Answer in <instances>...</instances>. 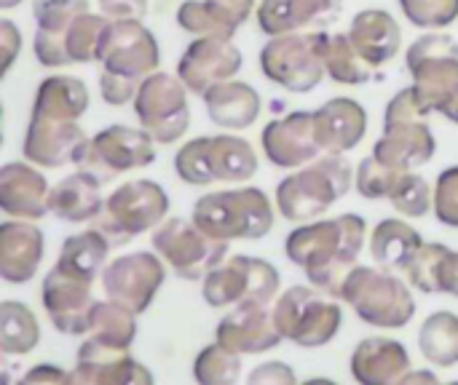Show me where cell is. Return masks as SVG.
<instances>
[{
  "mask_svg": "<svg viewBox=\"0 0 458 385\" xmlns=\"http://www.w3.org/2000/svg\"><path fill=\"white\" fill-rule=\"evenodd\" d=\"M365 217L341 214L319 222H301L284 244V252L293 265H298L309 284L325 295L338 297L344 279L357 265V257L365 244Z\"/></svg>",
  "mask_w": 458,
  "mask_h": 385,
  "instance_id": "6da1fadb",
  "label": "cell"
},
{
  "mask_svg": "<svg viewBox=\"0 0 458 385\" xmlns=\"http://www.w3.org/2000/svg\"><path fill=\"white\" fill-rule=\"evenodd\" d=\"M352 185V163L338 153H327L325 158L301 166V172L284 177L276 185V209L290 222H311L322 217L335 201L349 196Z\"/></svg>",
  "mask_w": 458,
  "mask_h": 385,
  "instance_id": "7a4b0ae2",
  "label": "cell"
},
{
  "mask_svg": "<svg viewBox=\"0 0 458 385\" xmlns=\"http://www.w3.org/2000/svg\"><path fill=\"white\" fill-rule=\"evenodd\" d=\"M191 220L217 241H260L274 228V206L260 188H231L201 196Z\"/></svg>",
  "mask_w": 458,
  "mask_h": 385,
  "instance_id": "3957f363",
  "label": "cell"
},
{
  "mask_svg": "<svg viewBox=\"0 0 458 385\" xmlns=\"http://www.w3.org/2000/svg\"><path fill=\"white\" fill-rule=\"evenodd\" d=\"M429 110L416 96V88L408 86L397 91L384 113V134L373 147V155H378L384 163L413 172L435 158L437 142L427 123Z\"/></svg>",
  "mask_w": 458,
  "mask_h": 385,
  "instance_id": "277c9868",
  "label": "cell"
},
{
  "mask_svg": "<svg viewBox=\"0 0 458 385\" xmlns=\"http://www.w3.org/2000/svg\"><path fill=\"white\" fill-rule=\"evenodd\" d=\"M338 297L349 303L365 324L381 330H403L416 316L413 292L386 268L354 265L344 279Z\"/></svg>",
  "mask_w": 458,
  "mask_h": 385,
  "instance_id": "5b68a950",
  "label": "cell"
},
{
  "mask_svg": "<svg viewBox=\"0 0 458 385\" xmlns=\"http://www.w3.org/2000/svg\"><path fill=\"white\" fill-rule=\"evenodd\" d=\"M174 172L182 182L207 188L212 182H247L258 174L252 145L236 134L196 137L174 155Z\"/></svg>",
  "mask_w": 458,
  "mask_h": 385,
  "instance_id": "8992f818",
  "label": "cell"
},
{
  "mask_svg": "<svg viewBox=\"0 0 458 385\" xmlns=\"http://www.w3.org/2000/svg\"><path fill=\"white\" fill-rule=\"evenodd\" d=\"M169 214V196L153 180H131L118 185L107 201L102 214L94 220L97 228L107 236L113 247H123L137 236L158 228Z\"/></svg>",
  "mask_w": 458,
  "mask_h": 385,
  "instance_id": "52a82bcc",
  "label": "cell"
},
{
  "mask_svg": "<svg viewBox=\"0 0 458 385\" xmlns=\"http://www.w3.org/2000/svg\"><path fill=\"white\" fill-rule=\"evenodd\" d=\"M274 319L284 340L295 343L298 348H322L333 343L344 327L341 305L327 300L314 284H298L282 292L274 303Z\"/></svg>",
  "mask_w": 458,
  "mask_h": 385,
  "instance_id": "ba28073f",
  "label": "cell"
},
{
  "mask_svg": "<svg viewBox=\"0 0 458 385\" xmlns=\"http://www.w3.org/2000/svg\"><path fill=\"white\" fill-rule=\"evenodd\" d=\"M279 284L282 276L268 260L233 255L204 276L201 295L209 308H231L242 303L271 305V300L279 295Z\"/></svg>",
  "mask_w": 458,
  "mask_h": 385,
  "instance_id": "9c48e42d",
  "label": "cell"
},
{
  "mask_svg": "<svg viewBox=\"0 0 458 385\" xmlns=\"http://www.w3.org/2000/svg\"><path fill=\"white\" fill-rule=\"evenodd\" d=\"M405 64L413 88L429 113H443L458 91V40L443 32H427L408 48Z\"/></svg>",
  "mask_w": 458,
  "mask_h": 385,
  "instance_id": "30bf717a",
  "label": "cell"
},
{
  "mask_svg": "<svg viewBox=\"0 0 458 385\" xmlns=\"http://www.w3.org/2000/svg\"><path fill=\"white\" fill-rule=\"evenodd\" d=\"M319 43L322 32H290L271 38L260 51L263 75L293 94L314 91L327 75Z\"/></svg>",
  "mask_w": 458,
  "mask_h": 385,
  "instance_id": "8fae6325",
  "label": "cell"
},
{
  "mask_svg": "<svg viewBox=\"0 0 458 385\" xmlns=\"http://www.w3.org/2000/svg\"><path fill=\"white\" fill-rule=\"evenodd\" d=\"M153 249L182 279L199 281L228 257V241L207 236L193 220H164L153 233Z\"/></svg>",
  "mask_w": 458,
  "mask_h": 385,
  "instance_id": "7c38bea8",
  "label": "cell"
},
{
  "mask_svg": "<svg viewBox=\"0 0 458 385\" xmlns=\"http://www.w3.org/2000/svg\"><path fill=\"white\" fill-rule=\"evenodd\" d=\"M134 113L140 126L158 145H172L188 131L191 123L188 86L180 80V75L156 70L140 83V91L134 96Z\"/></svg>",
  "mask_w": 458,
  "mask_h": 385,
  "instance_id": "4fadbf2b",
  "label": "cell"
},
{
  "mask_svg": "<svg viewBox=\"0 0 458 385\" xmlns=\"http://www.w3.org/2000/svg\"><path fill=\"white\" fill-rule=\"evenodd\" d=\"M156 139L145 129L131 126H107L91 137V145L78 163V169L94 174L102 185L115 180L123 172L145 169L156 161Z\"/></svg>",
  "mask_w": 458,
  "mask_h": 385,
  "instance_id": "5bb4252c",
  "label": "cell"
},
{
  "mask_svg": "<svg viewBox=\"0 0 458 385\" xmlns=\"http://www.w3.org/2000/svg\"><path fill=\"white\" fill-rule=\"evenodd\" d=\"M107 27H110V19L105 13L83 11L62 32H40V29H35V40H32L35 59L43 67L99 62Z\"/></svg>",
  "mask_w": 458,
  "mask_h": 385,
  "instance_id": "9a60e30c",
  "label": "cell"
},
{
  "mask_svg": "<svg viewBox=\"0 0 458 385\" xmlns=\"http://www.w3.org/2000/svg\"><path fill=\"white\" fill-rule=\"evenodd\" d=\"M164 257L156 252H131L123 257H115L105 271H102V287L105 295L121 305H126L129 311H134L137 316L145 314L164 279H166V268L161 263Z\"/></svg>",
  "mask_w": 458,
  "mask_h": 385,
  "instance_id": "2e32d148",
  "label": "cell"
},
{
  "mask_svg": "<svg viewBox=\"0 0 458 385\" xmlns=\"http://www.w3.org/2000/svg\"><path fill=\"white\" fill-rule=\"evenodd\" d=\"M99 64L105 72L123 75V78L142 83L150 72L158 70L161 48H158L156 35L140 19H126V21L110 19Z\"/></svg>",
  "mask_w": 458,
  "mask_h": 385,
  "instance_id": "e0dca14e",
  "label": "cell"
},
{
  "mask_svg": "<svg viewBox=\"0 0 458 385\" xmlns=\"http://www.w3.org/2000/svg\"><path fill=\"white\" fill-rule=\"evenodd\" d=\"M244 56L231 38L201 35L196 38L177 62V75L191 94L204 96L212 86L236 78Z\"/></svg>",
  "mask_w": 458,
  "mask_h": 385,
  "instance_id": "ac0fdd59",
  "label": "cell"
},
{
  "mask_svg": "<svg viewBox=\"0 0 458 385\" xmlns=\"http://www.w3.org/2000/svg\"><path fill=\"white\" fill-rule=\"evenodd\" d=\"M91 139L78 126V121H51V118H35L30 115L27 134L21 153L30 163L59 169V166H78L89 150Z\"/></svg>",
  "mask_w": 458,
  "mask_h": 385,
  "instance_id": "d6986e66",
  "label": "cell"
},
{
  "mask_svg": "<svg viewBox=\"0 0 458 385\" xmlns=\"http://www.w3.org/2000/svg\"><path fill=\"white\" fill-rule=\"evenodd\" d=\"M40 300H43L46 316L56 332L70 335V338L89 335L91 308L97 303L91 297V281L75 279L54 265L43 279Z\"/></svg>",
  "mask_w": 458,
  "mask_h": 385,
  "instance_id": "ffe728a7",
  "label": "cell"
},
{
  "mask_svg": "<svg viewBox=\"0 0 458 385\" xmlns=\"http://www.w3.org/2000/svg\"><path fill=\"white\" fill-rule=\"evenodd\" d=\"M215 340L239 356H255L276 348L284 340V335L276 327L274 308L268 311V305L260 303H242L220 319Z\"/></svg>",
  "mask_w": 458,
  "mask_h": 385,
  "instance_id": "44dd1931",
  "label": "cell"
},
{
  "mask_svg": "<svg viewBox=\"0 0 458 385\" xmlns=\"http://www.w3.org/2000/svg\"><path fill=\"white\" fill-rule=\"evenodd\" d=\"M72 381V385H150L153 375L126 348L86 338L75 356Z\"/></svg>",
  "mask_w": 458,
  "mask_h": 385,
  "instance_id": "7402d4cb",
  "label": "cell"
},
{
  "mask_svg": "<svg viewBox=\"0 0 458 385\" xmlns=\"http://www.w3.org/2000/svg\"><path fill=\"white\" fill-rule=\"evenodd\" d=\"M263 153L266 158L279 169H301L319 155L317 129H314V113L295 110L284 118H274L263 129Z\"/></svg>",
  "mask_w": 458,
  "mask_h": 385,
  "instance_id": "603a6c76",
  "label": "cell"
},
{
  "mask_svg": "<svg viewBox=\"0 0 458 385\" xmlns=\"http://www.w3.org/2000/svg\"><path fill=\"white\" fill-rule=\"evenodd\" d=\"M43 252V230L32 222L11 217L0 225V279L5 284H27L35 279Z\"/></svg>",
  "mask_w": 458,
  "mask_h": 385,
  "instance_id": "cb8c5ba5",
  "label": "cell"
},
{
  "mask_svg": "<svg viewBox=\"0 0 458 385\" xmlns=\"http://www.w3.org/2000/svg\"><path fill=\"white\" fill-rule=\"evenodd\" d=\"M48 180L30 163L11 161L0 169V209L16 220H40L48 214Z\"/></svg>",
  "mask_w": 458,
  "mask_h": 385,
  "instance_id": "d4e9b609",
  "label": "cell"
},
{
  "mask_svg": "<svg viewBox=\"0 0 458 385\" xmlns=\"http://www.w3.org/2000/svg\"><path fill=\"white\" fill-rule=\"evenodd\" d=\"M314 129L317 142L327 153H349L354 150L368 134V113L357 99L335 96L314 110Z\"/></svg>",
  "mask_w": 458,
  "mask_h": 385,
  "instance_id": "484cf974",
  "label": "cell"
},
{
  "mask_svg": "<svg viewBox=\"0 0 458 385\" xmlns=\"http://www.w3.org/2000/svg\"><path fill=\"white\" fill-rule=\"evenodd\" d=\"M341 13V0H260L258 27L268 38L327 27Z\"/></svg>",
  "mask_w": 458,
  "mask_h": 385,
  "instance_id": "4316f807",
  "label": "cell"
},
{
  "mask_svg": "<svg viewBox=\"0 0 458 385\" xmlns=\"http://www.w3.org/2000/svg\"><path fill=\"white\" fill-rule=\"evenodd\" d=\"M411 372V354L400 340L365 338L352 354V375L362 385H394Z\"/></svg>",
  "mask_w": 458,
  "mask_h": 385,
  "instance_id": "83f0119b",
  "label": "cell"
},
{
  "mask_svg": "<svg viewBox=\"0 0 458 385\" xmlns=\"http://www.w3.org/2000/svg\"><path fill=\"white\" fill-rule=\"evenodd\" d=\"M255 0H185L177 8V24L201 38H233L236 29L252 16Z\"/></svg>",
  "mask_w": 458,
  "mask_h": 385,
  "instance_id": "f1b7e54d",
  "label": "cell"
},
{
  "mask_svg": "<svg viewBox=\"0 0 458 385\" xmlns=\"http://www.w3.org/2000/svg\"><path fill=\"white\" fill-rule=\"evenodd\" d=\"M102 209H105L102 182L83 169L72 172L70 177L59 180L51 188L48 212L59 217L62 222H72V225L94 222L102 214Z\"/></svg>",
  "mask_w": 458,
  "mask_h": 385,
  "instance_id": "f546056e",
  "label": "cell"
},
{
  "mask_svg": "<svg viewBox=\"0 0 458 385\" xmlns=\"http://www.w3.org/2000/svg\"><path fill=\"white\" fill-rule=\"evenodd\" d=\"M349 38L370 67H381V64L392 62L403 46V29H400L397 19L381 8L360 11L352 19Z\"/></svg>",
  "mask_w": 458,
  "mask_h": 385,
  "instance_id": "4dcf8cb0",
  "label": "cell"
},
{
  "mask_svg": "<svg viewBox=\"0 0 458 385\" xmlns=\"http://www.w3.org/2000/svg\"><path fill=\"white\" fill-rule=\"evenodd\" d=\"M204 107H207L209 121L217 129L242 131V129H250L258 121L260 110H263V102H260V94L250 83L231 78V80H223V83L212 86L204 94Z\"/></svg>",
  "mask_w": 458,
  "mask_h": 385,
  "instance_id": "1f68e13d",
  "label": "cell"
},
{
  "mask_svg": "<svg viewBox=\"0 0 458 385\" xmlns=\"http://www.w3.org/2000/svg\"><path fill=\"white\" fill-rule=\"evenodd\" d=\"M89 110V88L81 78L72 75H51L40 80L32 102L35 118L51 121H78Z\"/></svg>",
  "mask_w": 458,
  "mask_h": 385,
  "instance_id": "d6a6232c",
  "label": "cell"
},
{
  "mask_svg": "<svg viewBox=\"0 0 458 385\" xmlns=\"http://www.w3.org/2000/svg\"><path fill=\"white\" fill-rule=\"evenodd\" d=\"M424 247L421 233L405 220H381L370 236V255L386 271H408L419 249Z\"/></svg>",
  "mask_w": 458,
  "mask_h": 385,
  "instance_id": "836d02e7",
  "label": "cell"
},
{
  "mask_svg": "<svg viewBox=\"0 0 458 385\" xmlns=\"http://www.w3.org/2000/svg\"><path fill=\"white\" fill-rule=\"evenodd\" d=\"M113 249V244L107 241V236L99 228L83 230V233H72L70 239H64V244L59 247V257H56V268L91 281L105 271L107 263V252Z\"/></svg>",
  "mask_w": 458,
  "mask_h": 385,
  "instance_id": "e575fe53",
  "label": "cell"
},
{
  "mask_svg": "<svg viewBox=\"0 0 458 385\" xmlns=\"http://www.w3.org/2000/svg\"><path fill=\"white\" fill-rule=\"evenodd\" d=\"M322 62L327 75L335 83L344 86H360L370 80V64L365 62V56L357 51V46L352 43L349 32H322Z\"/></svg>",
  "mask_w": 458,
  "mask_h": 385,
  "instance_id": "d590c367",
  "label": "cell"
},
{
  "mask_svg": "<svg viewBox=\"0 0 458 385\" xmlns=\"http://www.w3.org/2000/svg\"><path fill=\"white\" fill-rule=\"evenodd\" d=\"M421 356L435 367H456L458 364V316L451 311H437L427 316L419 330Z\"/></svg>",
  "mask_w": 458,
  "mask_h": 385,
  "instance_id": "8d00e7d4",
  "label": "cell"
},
{
  "mask_svg": "<svg viewBox=\"0 0 458 385\" xmlns=\"http://www.w3.org/2000/svg\"><path fill=\"white\" fill-rule=\"evenodd\" d=\"M89 338L113 346V348H131L137 338V314L129 311L126 305L115 300H102L94 303L91 308V324H89Z\"/></svg>",
  "mask_w": 458,
  "mask_h": 385,
  "instance_id": "74e56055",
  "label": "cell"
},
{
  "mask_svg": "<svg viewBox=\"0 0 458 385\" xmlns=\"http://www.w3.org/2000/svg\"><path fill=\"white\" fill-rule=\"evenodd\" d=\"M40 343V327L35 314L16 300L0 305V351L5 356H27Z\"/></svg>",
  "mask_w": 458,
  "mask_h": 385,
  "instance_id": "f35d334b",
  "label": "cell"
},
{
  "mask_svg": "<svg viewBox=\"0 0 458 385\" xmlns=\"http://www.w3.org/2000/svg\"><path fill=\"white\" fill-rule=\"evenodd\" d=\"M193 378L201 385H231L242 378V356L217 340L199 351L193 362Z\"/></svg>",
  "mask_w": 458,
  "mask_h": 385,
  "instance_id": "ab89813d",
  "label": "cell"
},
{
  "mask_svg": "<svg viewBox=\"0 0 458 385\" xmlns=\"http://www.w3.org/2000/svg\"><path fill=\"white\" fill-rule=\"evenodd\" d=\"M389 201L405 217H427L429 209H435V188H429V182L421 174L403 172Z\"/></svg>",
  "mask_w": 458,
  "mask_h": 385,
  "instance_id": "60d3db41",
  "label": "cell"
},
{
  "mask_svg": "<svg viewBox=\"0 0 458 385\" xmlns=\"http://www.w3.org/2000/svg\"><path fill=\"white\" fill-rule=\"evenodd\" d=\"M400 169L384 163L378 155H368L360 161L357 172H354V188L362 198L368 201H381V198H389L397 180H400Z\"/></svg>",
  "mask_w": 458,
  "mask_h": 385,
  "instance_id": "b9f144b4",
  "label": "cell"
},
{
  "mask_svg": "<svg viewBox=\"0 0 458 385\" xmlns=\"http://www.w3.org/2000/svg\"><path fill=\"white\" fill-rule=\"evenodd\" d=\"M451 247L445 244H424L413 263L408 265V281L424 295H440V276H443V260Z\"/></svg>",
  "mask_w": 458,
  "mask_h": 385,
  "instance_id": "7bdbcfd3",
  "label": "cell"
},
{
  "mask_svg": "<svg viewBox=\"0 0 458 385\" xmlns=\"http://www.w3.org/2000/svg\"><path fill=\"white\" fill-rule=\"evenodd\" d=\"M405 19L421 29H443L458 19V0H397Z\"/></svg>",
  "mask_w": 458,
  "mask_h": 385,
  "instance_id": "ee69618b",
  "label": "cell"
},
{
  "mask_svg": "<svg viewBox=\"0 0 458 385\" xmlns=\"http://www.w3.org/2000/svg\"><path fill=\"white\" fill-rule=\"evenodd\" d=\"M83 11H89V0H32V16L40 32H62Z\"/></svg>",
  "mask_w": 458,
  "mask_h": 385,
  "instance_id": "f6af8a7d",
  "label": "cell"
},
{
  "mask_svg": "<svg viewBox=\"0 0 458 385\" xmlns=\"http://www.w3.org/2000/svg\"><path fill=\"white\" fill-rule=\"evenodd\" d=\"M435 217L448 228H458V166L443 169L435 182Z\"/></svg>",
  "mask_w": 458,
  "mask_h": 385,
  "instance_id": "bcb514c9",
  "label": "cell"
},
{
  "mask_svg": "<svg viewBox=\"0 0 458 385\" xmlns=\"http://www.w3.org/2000/svg\"><path fill=\"white\" fill-rule=\"evenodd\" d=\"M140 91V83L131 80V78H123V75H113V72H105L99 75V94L107 105L113 107H123L129 102H134Z\"/></svg>",
  "mask_w": 458,
  "mask_h": 385,
  "instance_id": "7dc6e473",
  "label": "cell"
},
{
  "mask_svg": "<svg viewBox=\"0 0 458 385\" xmlns=\"http://www.w3.org/2000/svg\"><path fill=\"white\" fill-rule=\"evenodd\" d=\"M99 11L113 21L142 19L148 13V0H99Z\"/></svg>",
  "mask_w": 458,
  "mask_h": 385,
  "instance_id": "c3c4849f",
  "label": "cell"
},
{
  "mask_svg": "<svg viewBox=\"0 0 458 385\" xmlns=\"http://www.w3.org/2000/svg\"><path fill=\"white\" fill-rule=\"evenodd\" d=\"M247 383L250 385H293L295 383V372L287 367V364H282V362H266V364H260L250 378H247Z\"/></svg>",
  "mask_w": 458,
  "mask_h": 385,
  "instance_id": "681fc988",
  "label": "cell"
},
{
  "mask_svg": "<svg viewBox=\"0 0 458 385\" xmlns=\"http://www.w3.org/2000/svg\"><path fill=\"white\" fill-rule=\"evenodd\" d=\"M24 385H70L75 383L72 381V372H64L62 367L56 364H38L32 367L24 378H21Z\"/></svg>",
  "mask_w": 458,
  "mask_h": 385,
  "instance_id": "f907efd6",
  "label": "cell"
},
{
  "mask_svg": "<svg viewBox=\"0 0 458 385\" xmlns=\"http://www.w3.org/2000/svg\"><path fill=\"white\" fill-rule=\"evenodd\" d=\"M21 48V32L11 19H0V54H3V72L11 70L16 54Z\"/></svg>",
  "mask_w": 458,
  "mask_h": 385,
  "instance_id": "816d5d0a",
  "label": "cell"
},
{
  "mask_svg": "<svg viewBox=\"0 0 458 385\" xmlns=\"http://www.w3.org/2000/svg\"><path fill=\"white\" fill-rule=\"evenodd\" d=\"M440 295H454L458 297V252L448 249L443 260V276H440Z\"/></svg>",
  "mask_w": 458,
  "mask_h": 385,
  "instance_id": "f5cc1de1",
  "label": "cell"
},
{
  "mask_svg": "<svg viewBox=\"0 0 458 385\" xmlns=\"http://www.w3.org/2000/svg\"><path fill=\"white\" fill-rule=\"evenodd\" d=\"M403 383H437V375L429 372V370H421V372H408L403 378Z\"/></svg>",
  "mask_w": 458,
  "mask_h": 385,
  "instance_id": "db71d44e",
  "label": "cell"
},
{
  "mask_svg": "<svg viewBox=\"0 0 458 385\" xmlns=\"http://www.w3.org/2000/svg\"><path fill=\"white\" fill-rule=\"evenodd\" d=\"M440 115H443V118H448L451 123H458V91H456V96H454V99L448 102V107H445V110H443Z\"/></svg>",
  "mask_w": 458,
  "mask_h": 385,
  "instance_id": "11a10c76",
  "label": "cell"
},
{
  "mask_svg": "<svg viewBox=\"0 0 458 385\" xmlns=\"http://www.w3.org/2000/svg\"><path fill=\"white\" fill-rule=\"evenodd\" d=\"M21 0H0V8H16Z\"/></svg>",
  "mask_w": 458,
  "mask_h": 385,
  "instance_id": "9f6ffc18",
  "label": "cell"
}]
</instances>
